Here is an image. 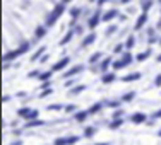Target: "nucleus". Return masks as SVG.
Returning <instances> with one entry per match:
<instances>
[{
	"instance_id": "obj_10",
	"label": "nucleus",
	"mask_w": 161,
	"mask_h": 145,
	"mask_svg": "<svg viewBox=\"0 0 161 145\" xmlns=\"http://www.w3.org/2000/svg\"><path fill=\"white\" fill-rule=\"evenodd\" d=\"M146 119H148V116L144 115V113H134V115L130 116V121L134 125H141V123H144Z\"/></svg>"
},
{
	"instance_id": "obj_22",
	"label": "nucleus",
	"mask_w": 161,
	"mask_h": 145,
	"mask_svg": "<svg viewBox=\"0 0 161 145\" xmlns=\"http://www.w3.org/2000/svg\"><path fill=\"white\" fill-rule=\"evenodd\" d=\"M45 51H46V46H39V50L36 51L33 56H31V62H36L38 58L41 60V58H43V53H45Z\"/></svg>"
},
{
	"instance_id": "obj_36",
	"label": "nucleus",
	"mask_w": 161,
	"mask_h": 145,
	"mask_svg": "<svg viewBox=\"0 0 161 145\" xmlns=\"http://www.w3.org/2000/svg\"><path fill=\"white\" fill-rule=\"evenodd\" d=\"M125 44H123V43H118L117 46H115V50H113V53H117V55H120V53H125Z\"/></svg>"
},
{
	"instance_id": "obj_44",
	"label": "nucleus",
	"mask_w": 161,
	"mask_h": 145,
	"mask_svg": "<svg viewBox=\"0 0 161 145\" xmlns=\"http://www.w3.org/2000/svg\"><path fill=\"white\" fill-rule=\"evenodd\" d=\"M159 41V38H156V36H154V38H148V43L149 44H152V43H158Z\"/></svg>"
},
{
	"instance_id": "obj_13",
	"label": "nucleus",
	"mask_w": 161,
	"mask_h": 145,
	"mask_svg": "<svg viewBox=\"0 0 161 145\" xmlns=\"http://www.w3.org/2000/svg\"><path fill=\"white\" fill-rule=\"evenodd\" d=\"M151 55H152V50L148 48L146 51H142V53H139V55H135V62H144V60L151 58Z\"/></svg>"
},
{
	"instance_id": "obj_6",
	"label": "nucleus",
	"mask_w": 161,
	"mask_h": 145,
	"mask_svg": "<svg viewBox=\"0 0 161 145\" xmlns=\"http://www.w3.org/2000/svg\"><path fill=\"white\" fill-rule=\"evenodd\" d=\"M69 63H70V56H64V58L58 60L55 65H52V68H50V70H52V72H62V70H64V68H65Z\"/></svg>"
},
{
	"instance_id": "obj_25",
	"label": "nucleus",
	"mask_w": 161,
	"mask_h": 145,
	"mask_svg": "<svg viewBox=\"0 0 161 145\" xmlns=\"http://www.w3.org/2000/svg\"><path fill=\"white\" fill-rule=\"evenodd\" d=\"M74 34H75V31H74V29H70L69 33H67L65 36H64V38L60 39V46H64V44H67V43H69L70 39H72V36H74Z\"/></svg>"
},
{
	"instance_id": "obj_26",
	"label": "nucleus",
	"mask_w": 161,
	"mask_h": 145,
	"mask_svg": "<svg viewBox=\"0 0 161 145\" xmlns=\"http://www.w3.org/2000/svg\"><path fill=\"white\" fill-rule=\"evenodd\" d=\"M134 99H135V90H130V92L123 94L120 101H122V102H130V101H134Z\"/></svg>"
},
{
	"instance_id": "obj_12",
	"label": "nucleus",
	"mask_w": 161,
	"mask_h": 145,
	"mask_svg": "<svg viewBox=\"0 0 161 145\" xmlns=\"http://www.w3.org/2000/svg\"><path fill=\"white\" fill-rule=\"evenodd\" d=\"M96 38H98V36H96V33H89L86 38L82 39V43H81V48H86V46H89V44H93V43L96 41Z\"/></svg>"
},
{
	"instance_id": "obj_58",
	"label": "nucleus",
	"mask_w": 161,
	"mask_h": 145,
	"mask_svg": "<svg viewBox=\"0 0 161 145\" xmlns=\"http://www.w3.org/2000/svg\"><path fill=\"white\" fill-rule=\"evenodd\" d=\"M158 43H159V44H161V38H159V41H158Z\"/></svg>"
},
{
	"instance_id": "obj_4",
	"label": "nucleus",
	"mask_w": 161,
	"mask_h": 145,
	"mask_svg": "<svg viewBox=\"0 0 161 145\" xmlns=\"http://www.w3.org/2000/svg\"><path fill=\"white\" fill-rule=\"evenodd\" d=\"M101 17H103V14H101V9L94 10V14H93V16L89 17V21H87V27H89V29H94L96 26L100 24Z\"/></svg>"
},
{
	"instance_id": "obj_17",
	"label": "nucleus",
	"mask_w": 161,
	"mask_h": 145,
	"mask_svg": "<svg viewBox=\"0 0 161 145\" xmlns=\"http://www.w3.org/2000/svg\"><path fill=\"white\" fill-rule=\"evenodd\" d=\"M31 108L29 106H24V108H21V109H17V116L19 118H22V119H26L27 116H29V113H31Z\"/></svg>"
},
{
	"instance_id": "obj_33",
	"label": "nucleus",
	"mask_w": 161,
	"mask_h": 145,
	"mask_svg": "<svg viewBox=\"0 0 161 145\" xmlns=\"http://www.w3.org/2000/svg\"><path fill=\"white\" fill-rule=\"evenodd\" d=\"M38 116H39V111L38 109H33L29 113V116L26 118V123H27V121H35V119H38Z\"/></svg>"
},
{
	"instance_id": "obj_1",
	"label": "nucleus",
	"mask_w": 161,
	"mask_h": 145,
	"mask_svg": "<svg viewBox=\"0 0 161 145\" xmlns=\"http://www.w3.org/2000/svg\"><path fill=\"white\" fill-rule=\"evenodd\" d=\"M31 48V43L29 41H24L21 44V46L17 48V50H12V51H7V53H4V63H10V62H14V60L17 58V56L24 55V53H27Z\"/></svg>"
},
{
	"instance_id": "obj_46",
	"label": "nucleus",
	"mask_w": 161,
	"mask_h": 145,
	"mask_svg": "<svg viewBox=\"0 0 161 145\" xmlns=\"http://www.w3.org/2000/svg\"><path fill=\"white\" fill-rule=\"evenodd\" d=\"M108 2H110V0H98V5H100V7H101V5L108 4Z\"/></svg>"
},
{
	"instance_id": "obj_39",
	"label": "nucleus",
	"mask_w": 161,
	"mask_h": 145,
	"mask_svg": "<svg viewBox=\"0 0 161 145\" xmlns=\"http://www.w3.org/2000/svg\"><path fill=\"white\" fill-rule=\"evenodd\" d=\"M52 92H53L52 87H50V89H46V90H41V92H39V99H43V97H46V96H50Z\"/></svg>"
},
{
	"instance_id": "obj_11",
	"label": "nucleus",
	"mask_w": 161,
	"mask_h": 145,
	"mask_svg": "<svg viewBox=\"0 0 161 145\" xmlns=\"http://www.w3.org/2000/svg\"><path fill=\"white\" fill-rule=\"evenodd\" d=\"M148 22V14H141L139 17H137V21H135V24H134V31H139V29H142V26Z\"/></svg>"
},
{
	"instance_id": "obj_52",
	"label": "nucleus",
	"mask_w": 161,
	"mask_h": 145,
	"mask_svg": "<svg viewBox=\"0 0 161 145\" xmlns=\"http://www.w3.org/2000/svg\"><path fill=\"white\" fill-rule=\"evenodd\" d=\"M156 29H161V19L158 21V24H156Z\"/></svg>"
},
{
	"instance_id": "obj_18",
	"label": "nucleus",
	"mask_w": 161,
	"mask_h": 145,
	"mask_svg": "<svg viewBox=\"0 0 161 145\" xmlns=\"http://www.w3.org/2000/svg\"><path fill=\"white\" fill-rule=\"evenodd\" d=\"M120 60H122V62L127 65V67H129V65H130L132 62H134V56H132L130 51H125V53H122V58H120Z\"/></svg>"
},
{
	"instance_id": "obj_19",
	"label": "nucleus",
	"mask_w": 161,
	"mask_h": 145,
	"mask_svg": "<svg viewBox=\"0 0 161 145\" xmlns=\"http://www.w3.org/2000/svg\"><path fill=\"white\" fill-rule=\"evenodd\" d=\"M69 14H70V17H72V21H77V17L82 14V9L81 7H72L69 10Z\"/></svg>"
},
{
	"instance_id": "obj_49",
	"label": "nucleus",
	"mask_w": 161,
	"mask_h": 145,
	"mask_svg": "<svg viewBox=\"0 0 161 145\" xmlns=\"http://www.w3.org/2000/svg\"><path fill=\"white\" fill-rule=\"evenodd\" d=\"M17 97H27V94H26V92H19Z\"/></svg>"
},
{
	"instance_id": "obj_29",
	"label": "nucleus",
	"mask_w": 161,
	"mask_h": 145,
	"mask_svg": "<svg viewBox=\"0 0 161 145\" xmlns=\"http://www.w3.org/2000/svg\"><path fill=\"white\" fill-rule=\"evenodd\" d=\"M103 104H104V106H108V108H113V109H120L122 101H104Z\"/></svg>"
},
{
	"instance_id": "obj_45",
	"label": "nucleus",
	"mask_w": 161,
	"mask_h": 145,
	"mask_svg": "<svg viewBox=\"0 0 161 145\" xmlns=\"http://www.w3.org/2000/svg\"><path fill=\"white\" fill-rule=\"evenodd\" d=\"M158 118H161V109H158L154 115H152V119H158Z\"/></svg>"
},
{
	"instance_id": "obj_9",
	"label": "nucleus",
	"mask_w": 161,
	"mask_h": 145,
	"mask_svg": "<svg viewBox=\"0 0 161 145\" xmlns=\"http://www.w3.org/2000/svg\"><path fill=\"white\" fill-rule=\"evenodd\" d=\"M141 77H142V73H141V72H132V73H129V75H123V77H122V82H125V84H129V82L139 80Z\"/></svg>"
},
{
	"instance_id": "obj_38",
	"label": "nucleus",
	"mask_w": 161,
	"mask_h": 145,
	"mask_svg": "<svg viewBox=\"0 0 161 145\" xmlns=\"http://www.w3.org/2000/svg\"><path fill=\"white\" fill-rule=\"evenodd\" d=\"M46 109L48 111H60V109H64V106L62 104H50V106H46Z\"/></svg>"
},
{
	"instance_id": "obj_50",
	"label": "nucleus",
	"mask_w": 161,
	"mask_h": 145,
	"mask_svg": "<svg viewBox=\"0 0 161 145\" xmlns=\"http://www.w3.org/2000/svg\"><path fill=\"white\" fill-rule=\"evenodd\" d=\"M127 12H129V14H134L135 9H134V7H129V9H127Z\"/></svg>"
},
{
	"instance_id": "obj_55",
	"label": "nucleus",
	"mask_w": 161,
	"mask_h": 145,
	"mask_svg": "<svg viewBox=\"0 0 161 145\" xmlns=\"http://www.w3.org/2000/svg\"><path fill=\"white\" fill-rule=\"evenodd\" d=\"M156 62H159V63H161V55H158V56H156Z\"/></svg>"
},
{
	"instance_id": "obj_27",
	"label": "nucleus",
	"mask_w": 161,
	"mask_h": 145,
	"mask_svg": "<svg viewBox=\"0 0 161 145\" xmlns=\"http://www.w3.org/2000/svg\"><path fill=\"white\" fill-rule=\"evenodd\" d=\"M82 90H86V85L81 84V85H75V87H72L69 94H70V96H77V94H81Z\"/></svg>"
},
{
	"instance_id": "obj_34",
	"label": "nucleus",
	"mask_w": 161,
	"mask_h": 145,
	"mask_svg": "<svg viewBox=\"0 0 161 145\" xmlns=\"http://www.w3.org/2000/svg\"><path fill=\"white\" fill-rule=\"evenodd\" d=\"M123 115H125V111L120 108V109H115V113H113L112 118H113V119H120V118H123Z\"/></svg>"
},
{
	"instance_id": "obj_8",
	"label": "nucleus",
	"mask_w": 161,
	"mask_h": 145,
	"mask_svg": "<svg viewBox=\"0 0 161 145\" xmlns=\"http://www.w3.org/2000/svg\"><path fill=\"white\" fill-rule=\"evenodd\" d=\"M110 67H113V58L112 56H106V58L101 60V63H100V70L103 73H108V68Z\"/></svg>"
},
{
	"instance_id": "obj_15",
	"label": "nucleus",
	"mask_w": 161,
	"mask_h": 145,
	"mask_svg": "<svg viewBox=\"0 0 161 145\" xmlns=\"http://www.w3.org/2000/svg\"><path fill=\"white\" fill-rule=\"evenodd\" d=\"M46 26H38L36 27V31H35V36H36V39H41V38H45L46 36Z\"/></svg>"
},
{
	"instance_id": "obj_37",
	"label": "nucleus",
	"mask_w": 161,
	"mask_h": 145,
	"mask_svg": "<svg viewBox=\"0 0 161 145\" xmlns=\"http://www.w3.org/2000/svg\"><path fill=\"white\" fill-rule=\"evenodd\" d=\"M39 75H41V70H31L27 73V79H38Z\"/></svg>"
},
{
	"instance_id": "obj_59",
	"label": "nucleus",
	"mask_w": 161,
	"mask_h": 145,
	"mask_svg": "<svg viewBox=\"0 0 161 145\" xmlns=\"http://www.w3.org/2000/svg\"><path fill=\"white\" fill-rule=\"evenodd\" d=\"M158 2H161V0H158Z\"/></svg>"
},
{
	"instance_id": "obj_32",
	"label": "nucleus",
	"mask_w": 161,
	"mask_h": 145,
	"mask_svg": "<svg viewBox=\"0 0 161 145\" xmlns=\"http://www.w3.org/2000/svg\"><path fill=\"white\" fill-rule=\"evenodd\" d=\"M101 56H103V53H101V51H96V53H93V55L89 56V63H96V62H100Z\"/></svg>"
},
{
	"instance_id": "obj_7",
	"label": "nucleus",
	"mask_w": 161,
	"mask_h": 145,
	"mask_svg": "<svg viewBox=\"0 0 161 145\" xmlns=\"http://www.w3.org/2000/svg\"><path fill=\"white\" fill-rule=\"evenodd\" d=\"M120 16V12H118L117 9H110V10H106V12L103 14V17H101V21L103 22H110V21H113L115 17Z\"/></svg>"
},
{
	"instance_id": "obj_2",
	"label": "nucleus",
	"mask_w": 161,
	"mask_h": 145,
	"mask_svg": "<svg viewBox=\"0 0 161 145\" xmlns=\"http://www.w3.org/2000/svg\"><path fill=\"white\" fill-rule=\"evenodd\" d=\"M65 12V4H57L55 7H53V10L50 14H48V17H46V21H45V26L46 27H53L55 26V22L58 21V17L62 16V14Z\"/></svg>"
},
{
	"instance_id": "obj_48",
	"label": "nucleus",
	"mask_w": 161,
	"mask_h": 145,
	"mask_svg": "<svg viewBox=\"0 0 161 145\" xmlns=\"http://www.w3.org/2000/svg\"><path fill=\"white\" fill-rule=\"evenodd\" d=\"M46 60H48V55H43V58L39 60V63H45V62H46Z\"/></svg>"
},
{
	"instance_id": "obj_21",
	"label": "nucleus",
	"mask_w": 161,
	"mask_h": 145,
	"mask_svg": "<svg viewBox=\"0 0 161 145\" xmlns=\"http://www.w3.org/2000/svg\"><path fill=\"white\" fill-rule=\"evenodd\" d=\"M101 108H103V102H94V104L87 109V113H89V115H96V113L101 111Z\"/></svg>"
},
{
	"instance_id": "obj_23",
	"label": "nucleus",
	"mask_w": 161,
	"mask_h": 145,
	"mask_svg": "<svg viewBox=\"0 0 161 145\" xmlns=\"http://www.w3.org/2000/svg\"><path fill=\"white\" fill-rule=\"evenodd\" d=\"M122 125H123V118L113 119V121H110V123H108V128H110V130H117V128H120Z\"/></svg>"
},
{
	"instance_id": "obj_56",
	"label": "nucleus",
	"mask_w": 161,
	"mask_h": 145,
	"mask_svg": "<svg viewBox=\"0 0 161 145\" xmlns=\"http://www.w3.org/2000/svg\"><path fill=\"white\" fill-rule=\"evenodd\" d=\"M96 145H110L108 142H103V143H96Z\"/></svg>"
},
{
	"instance_id": "obj_41",
	"label": "nucleus",
	"mask_w": 161,
	"mask_h": 145,
	"mask_svg": "<svg viewBox=\"0 0 161 145\" xmlns=\"http://www.w3.org/2000/svg\"><path fill=\"white\" fill-rule=\"evenodd\" d=\"M75 80H72V79H69V80H65V84H64V85H65V87H70V89H72V87H75Z\"/></svg>"
},
{
	"instance_id": "obj_42",
	"label": "nucleus",
	"mask_w": 161,
	"mask_h": 145,
	"mask_svg": "<svg viewBox=\"0 0 161 145\" xmlns=\"http://www.w3.org/2000/svg\"><path fill=\"white\" fill-rule=\"evenodd\" d=\"M154 85H156V87H161V73H158L156 75V79H154Z\"/></svg>"
},
{
	"instance_id": "obj_28",
	"label": "nucleus",
	"mask_w": 161,
	"mask_h": 145,
	"mask_svg": "<svg viewBox=\"0 0 161 145\" xmlns=\"http://www.w3.org/2000/svg\"><path fill=\"white\" fill-rule=\"evenodd\" d=\"M96 132H98V130H96L94 126H86L84 128V136H86V138H91V136L96 135Z\"/></svg>"
},
{
	"instance_id": "obj_5",
	"label": "nucleus",
	"mask_w": 161,
	"mask_h": 145,
	"mask_svg": "<svg viewBox=\"0 0 161 145\" xmlns=\"http://www.w3.org/2000/svg\"><path fill=\"white\" fill-rule=\"evenodd\" d=\"M84 65H75V67H72V68H69L67 72H64V75H62V79H72L74 75H77V73H81V72H84Z\"/></svg>"
},
{
	"instance_id": "obj_35",
	"label": "nucleus",
	"mask_w": 161,
	"mask_h": 145,
	"mask_svg": "<svg viewBox=\"0 0 161 145\" xmlns=\"http://www.w3.org/2000/svg\"><path fill=\"white\" fill-rule=\"evenodd\" d=\"M117 29H118L117 26H115V24H112V26H108V27H106V31H104V34H106V36H112V34H113V33H117Z\"/></svg>"
},
{
	"instance_id": "obj_16",
	"label": "nucleus",
	"mask_w": 161,
	"mask_h": 145,
	"mask_svg": "<svg viewBox=\"0 0 161 145\" xmlns=\"http://www.w3.org/2000/svg\"><path fill=\"white\" fill-rule=\"evenodd\" d=\"M115 79H117V75H115L113 72H108V73H103V77H101V82H103V84H112Z\"/></svg>"
},
{
	"instance_id": "obj_40",
	"label": "nucleus",
	"mask_w": 161,
	"mask_h": 145,
	"mask_svg": "<svg viewBox=\"0 0 161 145\" xmlns=\"http://www.w3.org/2000/svg\"><path fill=\"white\" fill-rule=\"evenodd\" d=\"M75 109H77V108H75V104H67V106L64 108V111H65V113H74Z\"/></svg>"
},
{
	"instance_id": "obj_43",
	"label": "nucleus",
	"mask_w": 161,
	"mask_h": 145,
	"mask_svg": "<svg viewBox=\"0 0 161 145\" xmlns=\"http://www.w3.org/2000/svg\"><path fill=\"white\" fill-rule=\"evenodd\" d=\"M75 33H77V34H82L84 33V27H82V26H75Z\"/></svg>"
},
{
	"instance_id": "obj_57",
	"label": "nucleus",
	"mask_w": 161,
	"mask_h": 145,
	"mask_svg": "<svg viewBox=\"0 0 161 145\" xmlns=\"http://www.w3.org/2000/svg\"><path fill=\"white\" fill-rule=\"evenodd\" d=\"M158 135H159V136H161V130H159V132H158Z\"/></svg>"
},
{
	"instance_id": "obj_3",
	"label": "nucleus",
	"mask_w": 161,
	"mask_h": 145,
	"mask_svg": "<svg viewBox=\"0 0 161 145\" xmlns=\"http://www.w3.org/2000/svg\"><path fill=\"white\" fill-rule=\"evenodd\" d=\"M79 142V136L77 135H72V136H60L57 140L53 142V145H74Z\"/></svg>"
},
{
	"instance_id": "obj_20",
	"label": "nucleus",
	"mask_w": 161,
	"mask_h": 145,
	"mask_svg": "<svg viewBox=\"0 0 161 145\" xmlns=\"http://www.w3.org/2000/svg\"><path fill=\"white\" fill-rule=\"evenodd\" d=\"M134 46H135V36H132V34H130V36H127V41H125V50H127V51H130Z\"/></svg>"
},
{
	"instance_id": "obj_53",
	"label": "nucleus",
	"mask_w": 161,
	"mask_h": 145,
	"mask_svg": "<svg viewBox=\"0 0 161 145\" xmlns=\"http://www.w3.org/2000/svg\"><path fill=\"white\" fill-rule=\"evenodd\" d=\"M129 2H132V0H120V4H129Z\"/></svg>"
},
{
	"instance_id": "obj_31",
	"label": "nucleus",
	"mask_w": 161,
	"mask_h": 145,
	"mask_svg": "<svg viewBox=\"0 0 161 145\" xmlns=\"http://www.w3.org/2000/svg\"><path fill=\"white\" fill-rule=\"evenodd\" d=\"M152 4H154L152 0H142V5H141L142 7V14H148V10L152 7Z\"/></svg>"
},
{
	"instance_id": "obj_30",
	"label": "nucleus",
	"mask_w": 161,
	"mask_h": 145,
	"mask_svg": "<svg viewBox=\"0 0 161 145\" xmlns=\"http://www.w3.org/2000/svg\"><path fill=\"white\" fill-rule=\"evenodd\" d=\"M41 125H45L43 119H35V121H27L24 125V128H35V126H41Z\"/></svg>"
},
{
	"instance_id": "obj_14",
	"label": "nucleus",
	"mask_w": 161,
	"mask_h": 145,
	"mask_svg": "<svg viewBox=\"0 0 161 145\" xmlns=\"http://www.w3.org/2000/svg\"><path fill=\"white\" fill-rule=\"evenodd\" d=\"M87 116H89V113H87V111H75L74 119H75V121H79V123H82V121H86Z\"/></svg>"
},
{
	"instance_id": "obj_47",
	"label": "nucleus",
	"mask_w": 161,
	"mask_h": 145,
	"mask_svg": "<svg viewBox=\"0 0 161 145\" xmlns=\"http://www.w3.org/2000/svg\"><path fill=\"white\" fill-rule=\"evenodd\" d=\"M118 19H120V21H127V16H123V14H120V16H118Z\"/></svg>"
},
{
	"instance_id": "obj_24",
	"label": "nucleus",
	"mask_w": 161,
	"mask_h": 145,
	"mask_svg": "<svg viewBox=\"0 0 161 145\" xmlns=\"http://www.w3.org/2000/svg\"><path fill=\"white\" fill-rule=\"evenodd\" d=\"M52 75H53V72L52 70H46V72H41V75L38 77V80L39 82H48L50 79H52Z\"/></svg>"
},
{
	"instance_id": "obj_54",
	"label": "nucleus",
	"mask_w": 161,
	"mask_h": 145,
	"mask_svg": "<svg viewBox=\"0 0 161 145\" xmlns=\"http://www.w3.org/2000/svg\"><path fill=\"white\" fill-rule=\"evenodd\" d=\"M70 2H72V0H62V4H65V5H67V4H70Z\"/></svg>"
},
{
	"instance_id": "obj_51",
	"label": "nucleus",
	"mask_w": 161,
	"mask_h": 145,
	"mask_svg": "<svg viewBox=\"0 0 161 145\" xmlns=\"http://www.w3.org/2000/svg\"><path fill=\"white\" fill-rule=\"evenodd\" d=\"M10 145H22V140H16L14 143H10Z\"/></svg>"
}]
</instances>
